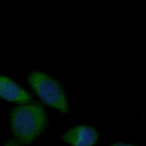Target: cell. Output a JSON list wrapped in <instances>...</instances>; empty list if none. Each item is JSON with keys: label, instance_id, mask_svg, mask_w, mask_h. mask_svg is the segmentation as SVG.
Segmentation results:
<instances>
[{"label": "cell", "instance_id": "cell-4", "mask_svg": "<svg viewBox=\"0 0 146 146\" xmlns=\"http://www.w3.org/2000/svg\"><path fill=\"white\" fill-rule=\"evenodd\" d=\"M1 96L5 99L17 103H27L31 100V95L9 78L1 76Z\"/></svg>", "mask_w": 146, "mask_h": 146}, {"label": "cell", "instance_id": "cell-1", "mask_svg": "<svg viewBox=\"0 0 146 146\" xmlns=\"http://www.w3.org/2000/svg\"><path fill=\"white\" fill-rule=\"evenodd\" d=\"M10 121L12 132L17 140L22 144H29L44 129L47 117L40 104H27L12 110Z\"/></svg>", "mask_w": 146, "mask_h": 146}, {"label": "cell", "instance_id": "cell-3", "mask_svg": "<svg viewBox=\"0 0 146 146\" xmlns=\"http://www.w3.org/2000/svg\"><path fill=\"white\" fill-rule=\"evenodd\" d=\"M62 138L74 145H90L96 143L98 136L92 127L79 125L69 130Z\"/></svg>", "mask_w": 146, "mask_h": 146}, {"label": "cell", "instance_id": "cell-2", "mask_svg": "<svg viewBox=\"0 0 146 146\" xmlns=\"http://www.w3.org/2000/svg\"><path fill=\"white\" fill-rule=\"evenodd\" d=\"M28 82L45 104L62 112H67L68 106L64 91L58 82L39 71L31 72L28 76Z\"/></svg>", "mask_w": 146, "mask_h": 146}, {"label": "cell", "instance_id": "cell-5", "mask_svg": "<svg viewBox=\"0 0 146 146\" xmlns=\"http://www.w3.org/2000/svg\"><path fill=\"white\" fill-rule=\"evenodd\" d=\"M115 145H132L133 144H125V143H118V144H115Z\"/></svg>", "mask_w": 146, "mask_h": 146}]
</instances>
